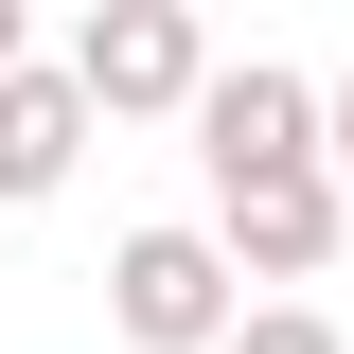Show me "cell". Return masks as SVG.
<instances>
[{
  "label": "cell",
  "mask_w": 354,
  "mask_h": 354,
  "mask_svg": "<svg viewBox=\"0 0 354 354\" xmlns=\"http://www.w3.org/2000/svg\"><path fill=\"white\" fill-rule=\"evenodd\" d=\"M53 71L88 88V124H195V88H213V36H195V0H88Z\"/></svg>",
  "instance_id": "6da1fadb"
},
{
  "label": "cell",
  "mask_w": 354,
  "mask_h": 354,
  "mask_svg": "<svg viewBox=\"0 0 354 354\" xmlns=\"http://www.w3.org/2000/svg\"><path fill=\"white\" fill-rule=\"evenodd\" d=\"M230 319H248V283H230V248L213 230H124L106 248V337L124 354H230Z\"/></svg>",
  "instance_id": "7a4b0ae2"
},
{
  "label": "cell",
  "mask_w": 354,
  "mask_h": 354,
  "mask_svg": "<svg viewBox=\"0 0 354 354\" xmlns=\"http://www.w3.org/2000/svg\"><path fill=\"white\" fill-rule=\"evenodd\" d=\"M195 177H213V195H248V177H319V71H283V53H213V88H195Z\"/></svg>",
  "instance_id": "3957f363"
},
{
  "label": "cell",
  "mask_w": 354,
  "mask_h": 354,
  "mask_svg": "<svg viewBox=\"0 0 354 354\" xmlns=\"http://www.w3.org/2000/svg\"><path fill=\"white\" fill-rule=\"evenodd\" d=\"M213 248H230V283H319V266H354V195L337 177H248V195H213Z\"/></svg>",
  "instance_id": "277c9868"
},
{
  "label": "cell",
  "mask_w": 354,
  "mask_h": 354,
  "mask_svg": "<svg viewBox=\"0 0 354 354\" xmlns=\"http://www.w3.org/2000/svg\"><path fill=\"white\" fill-rule=\"evenodd\" d=\"M71 160H88V88L53 71V53H18V71H0V213L71 195Z\"/></svg>",
  "instance_id": "5b68a950"
},
{
  "label": "cell",
  "mask_w": 354,
  "mask_h": 354,
  "mask_svg": "<svg viewBox=\"0 0 354 354\" xmlns=\"http://www.w3.org/2000/svg\"><path fill=\"white\" fill-rule=\"evenodd\" d=\"M230 354H354V337H337L319 301H248V319H230Z\"/></svg>",
  "instance_id": "8992f818"
},
{
  "label": "cell",
  "mask_w": 354,
  "mask_h": 354,
  "mask_svg": "<svg viewBox=\"0 0 354 354\" xmlns=\"http://www.w3.org/2000/svg\"><path fill=\"white\" fill-rule=\"evenodd\" d=\"M319 177H337V195H354V71L319 88Z\"/></svg>",
  "instance_id": "52a82bcc"
},
{
  "label": "cell",
  "mask_w": 354,
  "mask_h": 354,
  "mask_svg": "<svg viewBox=\"0 0 354 354\" xmlns=\"http://www.w3.org/2000/svg\"><path fill=\"white\" fill-rule=\"evenodd\" d=\"M18 53H36V36H18V0H0V71H18Z\"/></svg>",
  "instance_id": "ba28073f"
}]
</instances>
